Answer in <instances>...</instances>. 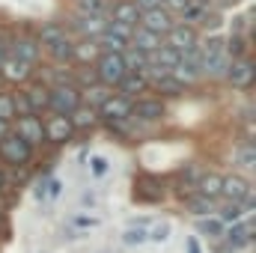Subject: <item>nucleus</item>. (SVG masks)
Listing matches in <instances>:
<instances>
[{
  "label": "nucleus",
  "instance_id": "obj_35",
  "mask_svg": "<svg viewBox=\"0 0 256 253\" xmlns=\"http://www.w3.org/2000/svg\"><path fill=\"white\" fill-rule=\"evenodd\" d=\"M108 96H110V90H108V86H102V84L80 90V102H84V104H90V108H96V110H98V104H102Z\"/></svg>",
  "mask_w": 256,
  "mask_h": 253
},
{
  "label": "nucleus",
  "instance_id": "obj_46",
  "mask_svg": "<svg viewBox=\"0 0 256 253\" xmlns=\"http://www.w3.org/2000/svg\"><path fill=\"white\" fill-rule=\"evenodd\" d=\"M0 120H6V122H12V120H15V114H12V98H9V90H6V92H0Z\"/></svg>",
  "mask_w": 256,
  "mask_h": 253
},
{
  "label": "nucleus",
  "instance_id": "obj_40",
  "mask_svg": "<svg viewBox=\"0 0 256 253\" xmlns=\"http://www.w3.org/2000/svg\"><path fill=\"white\" fill-rule=\"evenodd\" d=\"M104 33H110V36H116V39H122V42H131L134 27H128L122 21H108V30H104Z\"/></svg>",
  "mask_w": 256,
  "mask_h": 253
},
{
  "label": "nucleus",
  "instance_id": "obj_42",
  "mask_svg": "<svg viewBox=\"0 0 256 253\" xmlns=\"http://www.w3.org/2000/svg\"><path fill=\"white\" fill-rule=\"evenodd\" d=\"M149 232V242H164L167 236H170V224L167 220H158V224H152V230H146Z\"/></svg>",
  "mask_w": 256,
  "mask_h": 253
},
{
  "label": "nucleus",
  "instance_id": "obj_24",
  "mask_svg": "<svg viewBox=\"0 0 256 253\" xmlns=\"http://www.w3.org/2000/svg\"><path fill=\"white\" fill-rule=\"evenodd\" d=\"M66 39H74V36L68 33V27H66V24H42V27H39V33H36V42L42 45V51H48L51 45L66 42Z\"/></svg>",
  "mask_w": 256,
  "mask_h": 253
},
{
  "label": "nucleus",
  "instance_id": "obj_31",
  "mask_svg": "<svg viewBox=\"0 0 256 253\" xmlns=\"http://www.w3.org/2000/svg\"><path fill=\"white\" fill-rule=\"evenodd\" d=\"M72 84L78 90H86V86H96L98 84V74H96V66H72Z\"/></svg>",
  "mask_w": 256,
  "mask_h": 253
},
{
  "label": "nucleus",
  "instance_id": "obj_41",
  "mask_svg": "<svg viewBox=\"0 0 256 253\" xmlns=\"http://www.w3.org/2000/svg\"><path fill=\"white\" fill-rule=\"evenodd\" d=\"M90 167H92V176H96V179H104L108 170H110L108 158H102V155H92V158H90Z\"/></svg>",
  "mask_w": 256,
  "mask_h": 253
},
{
  "label": "nucleus",
  "instance_id": "obj_11",
  "mask_svg": "<svg viewBox=\"0 0 256 253\" xmlns=\"http://www.w3.org/2000/svg\"><path fill=\"white\" fill-rule=\"evenodd\" d=\"M226 236V244L232 250H244V248H254L256 242V224H254V214H248V220H236L230 230H224Z\"/></svg>",
  "mask_w": 256,
  "mask_h": 253
},
{
  "label": "nucleus",
  "instance_id": "obj_56",
  "mask_svg": "<svg viewBox=\"0 0 256 253\" xmlns=\"http://www.w3.org/2000/svg\"><path fill=\"white\" fill-rule=\"evenodd\" d=\"M6 188V173H3V170H0V190Z\"/></svg>",
  "mask_w": 256,
  "mask_h": 253
},
{
  "label": "nucleus",
  "instance_id": "obj_51",
  "mask_svg": "<svg viewBox=\"0 0 256 253\" xmlns=\"http://www.w3.org/2000/svg\"><path fill=\"white\" fill-rule=\"evenodd\" d=\"M134 6H137L140 15H143V12H149V9H161V0H134Z\"/></svg>",
  "mask_w": 256,
  "mask_h": 253
},
{
  "label": "nucleus",
  "instance_id": "obj_30",
  "mask_svg": "<svg viewBox=\"0 0 256 253\" xmlns=\"http://www.w3.org/2000/svg\"><path fill=\"white\" fill-rule=\"evenodd\" d=\"M220 182H224L220 173H202L196 179V194H202L208 200H220Z\"/></svg>",
  "mask_w": 256,
  "mask_h": 253
},
{
  "label": "nucleus",
  "instance_id": "obj_13",
  "mask_svg": "<svg viewBox=\"0 0 256 253\" xmlns=\"http://www.w3.org/2000/svg\"><path fill=\"white\" fill-rule=\"evenodd\" d=\"M164 42H167V45H173L179 54H185V51H191L194 45L200 42V30H196V27H188V24H179V21H176V24L170 27V33L164 36Z\"/></svg>",
  "mask_w": 256,
  "mask_h": 253
},
{
  "label": "nucleus",
  "instance_id": "obj_7",
  "mask_svg": "<svg viewBox=\"0 0 256 253\" xmlns=\"http://www.w3.org/2000/svg\"><path fill=\"white\" fill-rule=\"evenodd\" d=\"M131 110H134V98H126V96H120V92H110V96L98 104L102 122H126V120H131Z\"/></svg>",
  "mask_w": 256,
  "mask_h": 253
},
{
  "label": "nucleus",
  "instance_id": "obj_22",
  "mask_svg": "<svg viewBox=\"0 0 256 253\" xmlns=\"http://www.w3.org/2000/svg\"><path fill=\"white\" fill-rule=\"evenodd\" d=\"M149 86H152V96H158V98H179V96H185V90H188L182 80L173 78V72L164 74V78L149 80Z\"/></svg>",
  "mask_w": 256,
  "mask_h": 253
},
{
  "label": "nucleus",
  "instance_id": "obj_50",
  "mask_svg": "<svg viewBox=\"0 0 256 253\" xmlns=\"http://www.w3.org/2000/svg\"><path fill=\"white\" fill-rule=\"evenodd\" d=\"M9 39H12V36L0 30V66L6 63V60H9Z\"/></svg>",
  "mask_w": 256,
  "mask_h": 253
},
{
  "label": "nucleus",
  "instance_id": "obj_45",
  "mask_svg": "<svg viewBox=\"0 0 256 253\" xmlns=\"http://www.w3.org/2000/svg\"><path fill=\"white\" fill-rule=\"evenodd\" d=\"M254 158H256V149H254V140H248V146H242L238 149V164H244V167H254Z\"/></svg>",
  "mask_w": 256,
  "mask_h": 253
},
{
  "label": "nucleus",
  "instance_id": "obj_25",
  "mask_svg": "<svg viewBox=\"0 0 256 253\" xmlns=\"http://www.w3.org/2000/svg\"><path fill=\"white\" fill-rule=\"evenodd\" d=\"M164 42V36H158V33H152V30H146V27H134V33H131V48H137V51H143V54H152L158 45Z\"/></svg>",
  "mask_w": 256,
  "mask_h": 253
},
{
  "label": "nucleus",
  "instance_id": "obj_29",
  "mask_svg": "<svg viewBox=\"0 0 256 253\" xmlns=\"http://www.w3.org/2000/svg\"><path fill=\"white\" fill-rule=\"evenodd\" d=\"M182 206L191 212L194 218H208V214H214V200H208V196H202V194H191L188 200H182Z\"/></svg>",
  "mask_w": 256,
  "mask_h": 253
},
{
  "label": "nucleus",
  "instance_id": "obj_28",
  "mask_svg": "<svg viewBox=\"0 0 256 253\" xmlns=\"http://www.w3.org/2000/svg\"><path fill=\"white\" fill-rule=\"evenodd\" d=\"M74 18H96V15H108V0H72Z\"/></svg>",
  "mask_w": 256,
  "mask_h": 253
},
{
  "label": "nucleus",
  "instance_id": "obj_39",
  "mask_svg": "<svg viewBox=\"0 0 256 253\" xmlns=\"http://www.w3.org/2000/svg\"><path fill=\"white\" fill-rule=\"evenodd\" d=\"M122 242L131 244V248H134V244H143V242H149V232H146L143 226H128L126 232H122Z\"/></svg>",
  "mask_w": 256,
  "mask_h": 253
},
{
  "label": "nucleus",
  "instance_id": "obj_36",
  "mask_svg": "<svg viewBox=\"0 0 256 253\" xmlns=\"http://www.w3.org/2000/svg\"><path fill=\"white\" fill-rule=\"evenodd\" d=\"M9 98H12V114H15V116H30V114H33V108H30V102H27V96H24L21 86L9 90Z\"/></svg>",
  "mask_w": 256,
  "mask_h": 253
},
{
  "label": "nucleus",
  "instance_id": "obj_18",
  "mask_svg": "<svg viewBox=\"0 0 256 253\" xmlns=\"http://www.w3.org/2000/svg\"><path fill=\"white\" fill-rule=\"evenodd\" d=\"M102 48L96 39H72V66H92Z\"/></svg>",
  "mask_w": 256,
  "mask_h": 253
},
{
  "label": "nucleus",
  "instance_id": "obj_32",
  "mask_svg": "<svg viewBox=\"0 0 256 253\" xmlns=\"http://www.w3.org/2000/svg\"><path fill=\"white\" fill-rule=\"evenodd\" d=\"M122 63H126V72H146L149 68V54H143V51H137V48H131L128 45L126 51H122Z\"/></svg>",
  "mask_w": 256,
  "mask_h": 253
},
{
  "label": "nucleus",
  "instance_id": "obj_15",
  "mask_svg": "<svg viewBox=\"0 0 256 253\" xmlns=\"http://www.w3.org/2000/svg\"><path fill=\"white\" fill-rule=\"evenodd\" d=\"M254 185H250V179H244V176H238V173H230V176H224V182H220V200H226V202H238L244 194H250Z\"/></svg>",
  "mask_w": 256,
  "mask_h": 253
},
{
  "label": "nucleus",
  "instance_id": "obj_14",
  "mask_svg": "<svg viewBox=\"0 0 256 253\" xmlns=\"http://www.w3.org/2000/svg\"><path fill=\"white\" fill-rule=\"evenodd\" d=\"M108 15H96V18H72V30L78 33V39H98L108 30Z\"/></svg>",
  "mask_w": 256,
  "mask_h": 253
},
{
  "label": "nucleus",
  "instance_id": "obj_37",
  "mask_svg": "<svg viewBox=\"0 0 256 253\" xmlns=\"http://www.w3.org/2000/svg\"><path fill=\"white\" fill-rule=\"evenodd\" d=\"M196 230H200L202 236L218 238V236H224V230H226V226H224L218 218H212V214H208V218H196Z\"/></svg>",
  "mask_w": 256,
  "mask_h": 253
},
{
  "label": "nucleus",
  "instance_id": "obj_44",
  "mask_svg": "<svg viewBox=\"0 0 256 253\" xmlns=\"http://www.w3.org/2000/svg\"><path fill=\"white\" fill-rule=\"evenodd\" d=\"M238 214H242V208H238L236 202H226V206L220 208V214H218V220H220V224L226 226L230 220H238Z\"/></svg>",
  "mask_w": 256,
  "mask_h": 253
},
{
  "label": "nucleus",
  "instance_id": "obj_19",
  "mask_svg": "<svg viewBox=\"0 0 256 253\" xmlns=\"http://www.w3.org/2000/svg\"><path fill=\"white\" fill-rule=\"evenodd\" d=\"M212 6H214V0H188L185 9L179 12V24H188V27H196L200 30L202 18L212 12Z\"/></svg>",
  "mask_w": 256,
  "mask_h": 253
},
{
  "label": "nucleus",
  "instance_id": "obj_23",
  "mask_svg": "<svg viewBox=\"0 0 256 253\" xmlns=\"http://www.w3.org/2000/svg\"><path fill=\"white\" fill-rule=\"evenodd\" d=\"M0 72L6 74V80H9L12 86H21V84H27V80L33 78L36 66H27V63H21V60H15V57H9L6 63L0 66Z\"/></svg>",
  "mask_w": 256,
  "mask_h": 253
},
{
  "label": "nucleus",
  "instance_id": "obj_49",
  "mask_svg": "<svg viewBox=\"0 0 256 253\" xmlns=\"http://www.w3.org/2000/svg\"><path fill=\"white\" fill-rule=\"evenodd\" d=\"M185 3H188V0H161V9H167V12L176 18V15L185 9Z\"/></svg>",
  "mask_w": 256,
  "mask_h": 253
},
{
  "label": "nucleus",
  "instance_id": "obj_53",
  "mask_svg": "<svg viewBox=\"0 0 256 253\" xmlns=\"http://www.w3.org/2000/svg\"><path fill=\"white\" fill-rule=\"evenodd\" d=\"M185 248H188V253H202V248H200V242H196V236H188Z\"/></svg>",
  "mask_w": 256,
  "mask_h": 253
},
{
  "label": "nucleus",
  "instance_id": "obj_52",
  "mask_svg": "<svg viewBox=\"0 0 256 253\" xmlns=\"http://www.w3.org/2000/svg\"><path fill=\"white\" fill-rule=\"evenodd\" d=\"M72 224H74V226H98V220H96V218H86V214H74Z\"/></svg>",
  "mask_w": 256,
  "mask_h": 253
},
{
  "label": "nucleus",
  "instance_id": "obj_20",
  "mask_svg": "<svg viewBox=\"0 0 256 253\" xmlns=\"http://www.w3.org/2000/svg\"><path fill=\"white\" fill-rule=\"evenodd\" d=\"M146 90H149V80L140 72H126L122 80L116 84V92L126 98H140V96H146Z\"/></svg>",
  "mask_w": 256,
  "mask_h": 253
},
{
  "label": "nucleus",
  "instance_id": "obj_16",
  "mask_svg": "<svg viewBox=\"0 0 256 253\" xmlns=\"http://www.w3.org/2000/svg\"><path fill=\"white\" fill-rule=\"evenodd\" d=\"M173 24H176V18H173L167 9H149V12L140 15V27H146V30H152V33H158V36H167Z\"/></svg>",
  "mask_w": 256,
  "mask_h": 253
},
{
  "label": "nucleus",
  "instance_id": "obj_21",
  "mask_svg": "<svg viewBox=\"0 0 256 253\" xmlns=\"http://www.w3.org/2000/svg\"><path fill=\"white\" fill-rule=\"evenodd\" d=\"M182 63V54L173 48V45H167V42H161L152 54H149V66L152 68H164V72H173L176 66Z\"/></svg>",
  "mask_w": 256,
  "mask_h": 253
},
{
  "label": "nucleus",
  "instance_id": "obj_48",
  "mask_svg": "<svg viewBox=\"0 0 256 253\" xmlns=\"http://www.w3.org/2000/svg\"><path fill=\"white\" fill-rule=\"evenodd\" d=\"M60 190H63V185H60L57 176H54V179H45V200H57Z\"/></svg>",
  "mask_w": 256,
  "mask_h": 253
},
{
  "label": "nucleus",
  "instance_id": "obj_27",
  "mask_svg": "<svg viewBox=\"0 0 256 253\" xmlns=\"http://www.w3.org/2000/svg\"><path fill=\"white\" fill-rule=\"evenodd\" d=\"M72 126H74V131H92V128L102 122V116H98V110L96 108H90V104H80L72 116Z\"/></svg>",
  "mask_w": 256,
  "mask_h": 253
},
{
  "label": "nucleus",
  "instance_id": "obj_17",
  "mask_svg": "<svg viewBox=\"0 0 256 253\" xmlns=\"http://www.w3.org/2000/svg\"><path fill=\"white\" fill-rule=\"evenodd\" d=\"M21 90H24V96H27V102H30V108H33V114L36 116H42L45 110H48V84H42V80H27V84H21Z\"/></svg>",
  "mask_w": 256,
  "mask_h": 253
},
{
  "label": "nucleus",
  "instance_id": "obj_9",
  "mask_svg": "<svg viewBox=\"0 0 256 253\" xmlns=\"http://www.w3.org/2000/svg\"><path fill=\"white\" fill-rule=\"evenodd\" d=\"M45 122V143H54V146H66V143H72L74 140V126H72V120L63 116V114H48V120H42Z\"/></svg>",
  "mask_w": 256,
  "mask_h": 253
},
{
  "label": "nucleus",
  "instance_id": "obj_34",
  "mask_svg": "<svg viewBox=\"0 0 256 253\" xmlns=\"http://www.w3.org/2000/svg\"><path fill=\"white\" fill-rule=\"evenodd\" d=\"M250 39H254V36H250ZM250 39L244 42V36H242V33L230 36V39H226V54H230L232 60H238V57H254V54L248 51V48H250Z\"/></svg>",
  "mask_w": 256,
  "mask_h": 253
},
{
  "label": "nucleus",
  "instance_id": "obj_43",
  "mask_svg": "<svg viewBox=\"0 0 256 253\" xmlns=\"http://www.w3.org/2000/svg\"><path fill=\"white\" fill-rule=\"evenodd\" d=\"M173 190H176V196H179V200H188L191 194H196V182H188V179H182V176H179Z\"/></svg>",
  "mask_w": 256,
  "mask_h": 253
},
{
  "label": "nucleus",
  "instance_id": "obj_1",
  "mask_svg": "<svg viewBox=\"0 0 256 253\" xmlns=\"http://www.w3.org/2000/svg\"><path fill=\"white\" fill-rule=\"evenodd\" d=\"M200 51H202V78L212 80H224L232 57L226 54V36L220 33H208L200 39Z\"/></svg>",
  "mask_w": 256,
  "mask_h": 253
},
{
  "label": "nucleus",
  "instance_id": "obj_47",
  "mask_svg": "<svg viewBox=\"0 0 256 253\" xmlns=\"http://www.w3.org/2000/svg\"><path fill=\"white\" fill-rule=\"evenodd\" d=\"M220 24H224V15H220V12H214V9H212V12H208V15H206V18H202V24H200V27H206V30H218V27H220Z\"/></svg>",
  "mask_w": 256,
  "mask_h": 253
},
{
  "label": "nucleus",
  "instance_id": "obj_54",
  "mask_svg": "<svg viewBox=\"0 0 256 253\" xmlns=\"http://www.w3.org/2000/svg\"><path fill=\"white\" fill-rule=\"evenodd\" d=\"M33 194H36V200H39V202L45 200V179H39V182H36V188H33Z\"/></svg>",
  "mask_w": 256,
  "mask_h": 253
},
{
  "label": "nucleus",
  "instance_id": "obj_26",
  "mask_svg": "<svg viewBox=\"0 0 256 253\" xmlns=\"http://www.w3.org/2000/svg\"><path fill=\"white\" fill-rule=\"evenodd\" d=\"M110 21H122L128 27H137L140 24V9L134 6V0H116L114 6H110V15H108Z\"/></svg>",
  "mask_w": 256,
  "mask_h": 253
},
{
  "label": "nucleus",
  "instance_id": "obj_33",
  "mask_svg": "<svg viewBox=\"0 0 256 253\" xmlns=\"http://www.w3.org/2000/svg\"><path fill=\"white\" fill-rule=\"evenodd\" d=\"M48 57H51V66H72V39L51 45L48 48Z\"/></svg>",
  "mask_w": 256,
  "mask_h": 253
},
{
  "label": "nucleus",
  "instance_id": "obj_55",
  "mask_svg": "<svg viewBox=\"0 0 256 253\" xmlns=\"http://www.w3.org/2000/svg\"><path fill=\"white\" fill-rule=\"evenodd\" d=\"M9 131H12V122H6V120H0V140H3V137H6Z\"/></svg>",
  "mask_w": 256,
  "mask_h": 253
},
{
  "label": "nucleus",
  "instance_id": "obj_8",
  "mask_svg": "<svg viewBox=\"0 0 256 253\" xmlns=\"http://www.w3.org/2000/svg\"><path fill=\"white\" fill-rule=\"evenodd\" d=\"M164 196H167V185H164L158 176L140 173V176L134 179V202H149V206H155V202H161Z\"/></svg>",
  "mask_w": 256,
  "mask_h": 253
},
{
  "label": "nucleus",
  "instance_id": "obj_6",
  "mask_svg": "<svg viewBox=\"0 0 256 253\" xmlns=\"http://www.w3.org/2000/svg\"><path fill=\"white\" fill-rule=\"evenodd\" d=\"M96 74H98V84L102 86H116L120 80H122V74H126V63H122V54H98V60H96Z\"/></svg>",
  "mask_w": 256,
  "mask_h": 253
},
{
  "label": "nucleus",
  "instance_id": "obj_4",
  "mask_svg": "<svg viewBox=\"0 0 256 253\" xmlns=\"http://www.w3.org/2000/svg\"><path fill=\"white\" fill-rule=\"evenodd\" d=\"M9 57H15V60H21V63H27V66H39L42 57H45V51L36 42V36L21 33V36H12L9 39Z\"/></svg>",
  "mask_w": 256,
  "mask_h": 253
},
{
  "label": "nucleus",
  "instance_id": "obj_12",
  "mask_svg": "<svg viewBox=\"0 0 256 253\" xmlns=\"http://www.w3.org/2000/svg\"><path fill=\"white\" fill-rule=\"evenodd\" d=\"M224 80H226L232 90H250V86H254V57H238V60H232Z\"/></svg>",
  "mask_w": 256,
  "mask_h": 253
},
{
  "label": "nucleus",
  "instance_id": "obj_5",
  "mask_svg": "<svg viewBox=\"0 0 256 253\" xmlns=\"http://www.w3.org/2000/svg\"><path fill=\"white\" fill-rule=\"evenodd\" d=\"M12 134H18L24 143H30L33 149H39V146H45V122H42V116H36V114H30V116H15L12 120Z\"/></svg>",
  "mask_w": 256,
  "mask_h": 253
},
{
  "label": "nucleus",
  "instance_id": "obj_38",
  "mask_svg": "<svg viewBox=\"0 0 256 253\" xmlns=\"http://www.w3.org/2000/svg\"><path fill=\"white\" fill-rule=\"evenodd\" d=\"M96 42H98V48H102V54H122V51L128 48V42H122V39H116V36H110V33H104V36H98Z\"/></svg>",
  "mask_w": 256,
  "mask_h": 253
},
{
  "label": "nucleus",
  "instance_id": "obj_3",
  "mask_svg": "<svg viewBox=\"0 0 256 253\" xmlns=\"http://www.w3.org/2000/svg\"><path fill=\"white\" fill-rule=\"evenodd\" d=\"M80 90L72 86V84H57L48 90V114H63V116H72L78 108H80Z\"/></svg>",
  "mask_w": 256,
  "mask_h": 253
},
{
  "label": "nucleus",
  "instance_id": "obj_10",
  "mask_svg": "<svg viewBox=\"0 0 256 253\" xmlns=\"http://www.w3.org/2000/svg\"><path fill=\"white\" fill-rule=\"evenodd\" d=\"M131 116L134 120H140V122H161L164 116H167V104H164V98H158V96H140V98H134V110H131Z\"/></svg>",
  "mask_w": 256,
  "mask_h": 253
},
{
  "label": "nucleus",
  "instance_id": "obj_2",
  "mask_svg": "<svg viewBox=\"0 0 256 253\" xmlns=\"http://www.w3.org/2000/svg\"><path fill=\"white\" fill-rule=\"evenodd\" d=\"M33 155H36V149L30 143H24L18 134H12V131L0 140V161L6 167H30Z\"/></svg>",
  "mask_w": 256,
  "mask_h": 253
}]
</instances>
